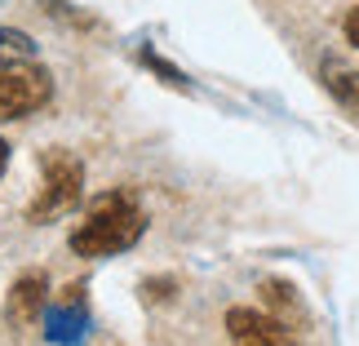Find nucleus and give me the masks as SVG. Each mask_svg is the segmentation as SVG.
<instances>
[{
    "mask_svg": "<svg viewBox=\"0 0 359 346\" xmlns=\"http://www.w3.org/2000/svg\"><path fill=\"white\" fill-rule=\"evenodd\" d=\"M49 98H53V80H49L45 67H36L32 58L0 67V124L40 112Z\"/></svg>",
    "mask_w": 359,
    "mask_h": 346,
    "instance_id": "obj_3",
    "label": "nucleus"
},
{
    "mask_svg": "<svg viewBox=\"0 0 359 346\" xmlns=\"http://www.w3.org/2000/svg\"><path fill=\"white\" fill-rule=\"evenodd\" d=\"M40 191L36 200L27 204V218L32 222H53V218H62L67 209H76L80 204V191H85V164H80L72 151H45L40 156Z\"/></svg>",
    "mask_w": 359,
    "mask_h": 346,
    "instance_id": "obj_2",
    "label": "nucleus"
},
{
    "mask_svg": "<svg viewBox=\"0 0 359 346\" xmlns=\"http://www.w3.org/2000/svg\"><path fill=\"white\" fill-rule=\"evenodd\" d=\"M45 298H49L45 271H22L18 280H13V288H9V302H5L9 324H13V328H27L40 311H45Z\"/></svg>",
    "mask_w": 359,
    "mask_h": 346,
    "instance_id": "obj_6",
    "label": "nucleus"
},
{
    "mask_svg": "<svg viewBox=\"0 0 359 346\" xmlns=\"http://www.w3.org/2000/svg\"><path fill=\"white\" fill-rule=\"evenodd\" d=\"M333 93H337V102L346 107L351 116H359V72L337 76V80H333Z\"/></svg>",
    "mask_w": 359,
    "mask_h": 346,
    "instance_id": "obj_8",
    "label": "nucleus"
},
{
    "mask_svg": "<svg viewBox=\"0 0 359 346\" xmlns=\"http://www.w3.org/2000/svg\"><path fill=\"white\" fill-rule=\"evenodd\" d=\"M89 333V311H85V288L72 284L67 293L45 311V338L53 346H80V338Z\"/></svg>",
    "mask_w": 359,
    "mask_h": 346,
    "instance_id": "obj_4",
    "label": "nucleus"
},
{
    "mask_svg": "<svg viewBox=\"0 0 359 346\" xmlns=\"http://www.w3.org/2000/svg\"><path fill=\"white\" fill-rule=\"evenodd\" d=\"M346 40L359 49V9H351V18H346Z\"/></svg>",
    "mask_w": 359,
    "mask_h": 346,
    "instance_id": "obj_9",
    "label": "nucleus"
},
{
    "mask_svg": "<svg viewBox=\"0 0 359 346\" xmlns=\"http://www.w3.org/2000/svg\"><path fill=\"white\" fill-rule=\"evenodd\" d=\"M226 338L236 346H297L293 333L275 320L266 311H248V307H236L226 311Z\"/></svg>",
    "mask_w": 359,
    "mask_h": 346,
    "instance_id": "obj_5",
    "label": "nucleus"
},
{
    "mask_svg": "<svg viewBox=\"0 0 359 346\" xmlns=\"http://www.w3.org/2000/svg\"><path fill=\"white\" fill-rule=\"evenodd\" d=\"M147 213L137 209V200L129 191H107L89 204V218L72 231V253L80 258H111L124 253L142 240Z\"/></svg>",
    "mask_w": 359,
    "mask_h": 346,
    "instance_id": "obj_1",
    "label": "nucleus"
},
{
    "mask_svg": "<svg viewBox=\"0 0 359 346\" xmlns=\"http://www.w3.org/2000/svg\"><path fill=\"white\" fill-rule=\"evenodd\" d=\"M5 164H9V142L0 138V173H5Z\"/></svg>",
    "mask_w": 359,
    "mask_h": 346,
    "instance_id": "obj_10",
    "label": "nucleus"
},
{
    "mask_svg": "<svg viewBox=\"0 0 359 346\" xmlns=\"http://www.w3.org/2000/svg\"><path fill=\"white\" fill-rule=\"evenodd\" d=\"M36 53V40L27 32H13V27H0V67H13V62H27Z\"/></svg>",
    "mask_w": 359,
    "mask_h": 346,
    "instance_id": "obj_7",
    "label": "nucleus"
}]
</instances>
